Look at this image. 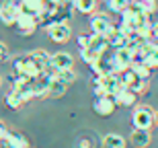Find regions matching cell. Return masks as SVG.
<instances>
[{
    "mask_svg": "<svg viewBox=\"0 0 158 148\" xmlns=\"http://www.w3.org/2000/svg\"><path fill=\"white\" fill-rule=\"evenodd\" d=\"M66 89H68V84H64L62 80H58V78L53 76L52 84H49V91H47V97L49 99H58V97H62L66 93Z\"/></svg>",
    "mask_w": 158,
    "mask_h": 148,
    "instance_id": "17",
    "label": "cell"
},
{
    "mask_svg": "<svg viewBox=\"0 0 158 148\" xmlns=\"http://www.w3.org/2000/svg\"><path fill=\"white\" fill-rule=\"evenodd\" d=\"M15 25H17V29H19V35L29 37V35H33V33H35V29H37V25H39V21H37V17H35V15H31V12L19 11Z\"/></svg>",
    "mask_w": 158,
    "mask_h": 148,
    "instance_id": "3",
    "label": "cell"
},
{
    "mask_svg": "<svg viewBox=\"0 0 158 148\" xmlns=\"http://www.w3.org/2000/svg\"><path fill=\"white\" fill-rule=\"evenodd\" d=\"M74 4V11L76 12H82V15H93L97 11V0H72Z\"/></svg>",
    "mask_w": 158,
    "mask_h": 148,
    "instance_id": "14",
    "label": "cell"
},
{
    "mask_svg": "<svg viewBox=\"0 0 158 148\" xmlns=\"http://www.w3.org/2000/svg\"><path fill=\"white\" fill-rule=\"evenodd\" d=\"M146 64L150 66V68H158V48L154 49L152 53H148V56H146Z\"/></svg>",
    "mask_w": 158,
    "mask_h": 148,
    "instance_id": "24",
    "label": "cell"
},
{
    "mask_svg": "<svg viewBox=\"0 0 158 148\" xmlns=\"http://www.w3.org/2000/svg\"><path fill=\"white\" fill-rule=\"evenodd\" d=\"M109 48H111V45H109L107 35H101V33H93V31H90V41H88V49H90V52L101 56V53H105Z\"/></svg>",
    "mask_w": 158,
    "mask_h": 148,
    "instance_id": "8",
    "label": "cell"
},
{
    "mask_svg": "<svg viewBox=\"0 0 158 148\" xmlns=\"http://www.w3.org/2000/svg\"><path fill=\"white\" fill-rule=\"evenodd\" d=\"M156 15H158V11H156Z\"/></svg>",
    "mask_w": 158,
    "mask_h": 148,
    "instance_id": "33",
    "label": "cell"
},
{
    "mask_svg": "<svg viewBox=\"0 0 158 148\" xmlns=\"http://www.w3.org/2000/svg\"><path fill=\"white\" fill-rule=\"evenodd\" d=\"M88 25H90V31H93V33H101V35H107V33L115 27V25H113V21L107 17L105 12H97V11L90 15Z\"/></svg>",
    "mask_w": 158,
    "mask_h": 148,
    "instance_id": "4",
    "label": "cell"
},
{
    "mask_svg": "<svg viewBox=\"0 0 158 148\" xmlns=\"http://www.w3.org/2000/svg\"><path fill=\"white\" fill-rule=\"evenodd\" d=\"M156 124V115L150 105H140L135 107L134 115H131V125L134 128H142V130H152Z\"/></svg>",
    "mask_w": 158,
    "mask_h": 148,
    "instance_id": "1",
    "label": "cell"
},
{
    "mask_svg": "<svg viewBox=\"0 0 158 148\" xmlns=\"http://www.w3.org/2000/svg\"><path fill=\"white\" fill-rule=\"evenodd\" d=\"M27 58L33 62V64L39 68L41 72L47 68V64H49V53L45 52V49H33V52H29L27 53Z\"/></svg>",
    "mask_w": 158,
    "mask_h": 148,
    "instance_id": "12",
    "label": "cell"
},
{
    "mask_svg": "<svg viewBox=\"0 0 158 148\" xmlns=\"http://www.w3.org/2000/svg\"><path fill=\"white\" fill-rule=\"evenodd\" d=\"M115 107H117V103L109 95L94 97V101H93V111L97 113L99 117H109V115H113V113H115Z\"/></svg>",
    "mask_w": 158,
    "mask_h": 148,
    "instance_id": "5",
    "label": "cell"
},
{
    "mask_svg": "<svg viewBox=\"0 0 158 148\" xmlns=\"http://www.w3.org/2000/svg\"><path fill=\"white\" fill-rule=\"evenodd\" d=\"M129 89L134 91L135 95L140 97V95H144L148 89H150V78H135L134 82L129 84Z\"/></svg>",
    "mask_w": 158,
    "mask_h": 148,
    "instance_id": "20",
    "label": "cell"
},
{
    "mask_svg": "<svg viewBox=\"0 0 158 148\" xmlns=\"http://www.w3.org/2000/svg\"><path fill=\"white\" fill-rule=\"evenodd\" d=\"M47 66L56 72H62V70H68V68L74 66V58L68 52H58V53H52L49 56V64Z\"/></svg>",
    "mask_w": 158,
    "mask_h": 148,
    "instance_id": "6",
    "label": "cell"
},
{
    "mask_svg": "<svg viewBox=\"0 0 158 148\" xmlns=\"http://www.w3.org/2000/svg\"><path fill=\"white\" fill-rule=\"evenodd\" d=\"M101 144H103L105 148H123L125 144H127V140H125L123 136H119V134H107V136H103Z\"/></svg>",
    "mask_w": 158,
    "mask_h": 148,
    "instance_id": "15",
    "label": "cell"
},
{
    "mask_svg": "<svg viewBox=\"0 0 158 148\" xmlns=\"http://www.w3.org/2000/svg\"><path fill=\"white\" fill-rule=\"evenodd\" d=\"M129 142L134 144L135 148H146L152 142V136H150V130H142V128H134V132L129 134Z\"/></svg>",
    "mask_w": 158,
    "mask_h": 148,
    "instance_id": "9",
    "label": "cell"
},
{
    "mask_svg": "<svg viewBox=\"0 0 158 148\" xmlns=\"http://www.w3.org/2000/svg\"><path fill=\"white\" fill-rule=\"evenodd\" d=\"M6 132H8V130H6V124L2 121V119H0V140L6 136Z\"/></svg>",
    "mask_w": 158,
    "mask_h": 148,
    "instance_id": "28",
    "label": "cell"
},
{
    "mask_svg": "<svg viewBox=\"0 0 158 148\" xmlns=\"http://www.w3.org/2000/svg\"><path fill=\"white\" fill-rule=\"evenodd\" d=\"M76 146L90 148V146H93V140H90V138H78V140H76Z\"/></svg>",
    "mask_w": 158,
    "mask_h": 148,
    "instance_id": "27",
    "label": "cell"
},
{
    "mask_svg": "<svg viewBox=\"0 0 158 148\" xmlns=\"http://www.w3.org/2000/svg\"><path fill=\"white\" fill-rule=\"evenodd\" d=\"M0 84H2V78H0Z\"/></svg>",
    "mask_w": 158,
    "mask_h": 148,
    "instance_id": "32",
    "label": "cell"
},
{
    "mask_svg": "<svg viewBox=\"0 0 158 148\" xmlns=\"http://www.w3.org/2000/svg\"><path fill=\"white\" fill-rule=\"evenodd\" d=\"M43 29L47 31V37H49L53 43H66L72 35V29L66 21H52V23L45 25Z\"/></svg>",
    "mask_w": 158,
    "mask_h": 148,
    "instance_id": "2",
    "label": "cell"
},
{
    "mask_svg": "<svg viewBox=\"0 0 158 148\" xmlns=\"http://www.w3.org/2000/svg\"><path fill=\"white\" fill-rule=\"evenodd\" d=\"M56 78H58V80H62L64 84H68V87H70V84L76 80V72H74V68H68V70L56 72Z\"/></svg>",
    "mask_w": 158,
    "mask_h": 148,
    "instance_id": "22",
    "label": "cell"
},
{
    "mask_svg": "<svg viewBox=\"0 0 158 148\" xmlns=\"http://www.w3.org/2000/svg\"><path fill=\"white\" fill-rule=\"evenodd\" d=\"M0 142L4 144L8 148H27L29 146V140L21 134V132H6V136L0 140Z\"/></svg>",
    "mask_w": 158,
    "mask_h": 148,
    "instance_id": "10",
    "label": "cell"
},
{
    "mask_svg": "<svg viewBox=\"0 0 158 148\" xmlns=\"http://www.w3.org/2000/svg\"><path fill=\"white\" fill-rule=\"evenodd\" d=\"M154 115H156V124H158V109H154Z\"/></svg>",
    "mask_w": 158,
    "mask_h": 148,
    "instance_id": "31",
    "label": "cell"
},
{
    "mask_svg": "<svg viewBox=\"0 0 158 148\" xmlns=\"http://www.w3.org/2000/svg\"><path fill=\"white\" fill-rule=\"evenodd\" d=\"M119 78H121V82L125 84V87H129V84L135 80V74L131 72V68H125L123 72H119Z\"/></svg>",
    "mask_w": 158,
    "mask_h": 148,
    "instance_id": "23",
    "label": "cell"
},
{
    "mask_svg": "<svg viewBox=\"0 0 158 148\" xmlns=\"http://www.w3.org/2000/svg\"><path fill=\"white\" fill-rule=\"evenodd\" d=\"M41 6H43V0H23V4H21V11L25 12H31V15H39Z\"/></svg>",
    "mask_w": 158,
    "mask_h": 148,
    "instance_id": "21",
    "label": "cell"
},
{
    "mask_svg": "<svg viewBox=\"0 0 158 148\" xmlns=\"http://www.w3.org/2000/svg\"><path fill=\"white\" fill-rule=\"evenodd\" d=\"M17 15H19V8L12 4V0H4L0 4V23L6 25V27H12L15 21H17Z\"/></svg>",
    "mask_w": 158,
    "mask_h": 148,
    "instance_id": "7",
    "label": "cell"
},
{
    "mask_svg": "<svg viewBox=\"0 0 158 148\" xmlns=\"http://www.w3.org/2000/svg\"><path fill=\"white\" fill-rule=\"evenodd\" d=\"M78 48H88V41H90V33H84V35H78Z\"/></svg>",
    "mask_w": 158,
    "mask_h": 148,
    "instance_id": "26",
    "label": "cell"
},
{
    "mask_svg": "<svg viewBox=\"0 0 158 148\" xmlns=\"http://www.w3.org/2000/svg\"><path fill=\"white\" fill-rule=\"evenodd\" d=\"M113 99H115V103H117V105H121V107H131V105H135L138 95H135V93L129 89V87H123V89L119 91V93L113 97Z\"/></svg>",
    "mask_w": 158,
    "mask_h": 148,
    "instance_id": "11",
    "label": "cell"
},
{
    "mask_svg": "<svg viewBox=\"0 0 158 148\" xmlns=\"http://www.w3.org/2000/svg\"><path fill=\"white\" fill-rule=\"evenodd\" d=\"M129 68H131V72L135 74V78H150V72H152V68H150L146 62H134Z\"/></svg>",
    "mask_w": 158,
    "mask_h": 148,
    "instance_id": "18",
    "label": "cell"
},
{
    "mask_svg": "<svg viewBox=\"0 0 158 148\" xmlns=\"http://www.w3.org/2000/svg\"><path fill=\"white\" fill-rule=\"evenodd\" d=\"M154 37H156V39H158V23L154 25Z\"/></svg>",
    "mask_w": 158,
    "mask_h": 148,
    "instance_id": "29",
    "label": "cell"
},
{
    "mask_svg": "<svg viewBox=\"0 0 158 148\" xmlns=\"http://www.w3.org/2000/svg\"><path fill=\"white\" fill-rule=\"evenodd\" d=\"M97 2H99V0H97Z\"/></svg>",
    "mask_w": 158,
    "mask_h": 148,
    "instance_id": "34",
    "label": "cell"
},
{
    "mask_svg": "<svg viewBox=\"0 0 158 148\" xmlns=\"http://www.w3.org/2000/svg\"><path fill=\"white\" fill-rule=\"evenodd\" d=\"M107 39H109V45H111V48H125L127 41H129V37L123 35L117 27H113V29L107 33Z\"/></svg>",
    "mask_w": 158,
    "mask_h": 148,
    "instance_id": "13",
    "label": "cell"
},
{
    "mask_svg": "<svg viewBox=\"0 0 158 148\" xmlns=\"http://www.w3.org/2000/svg\"><path fill=\"white\" fill-rule=\"evenodd\" d=\"M4 105L8 107V109H12V111H17V109H21V107L25 105V99L21 95H19L17 91L12 89L8 95H6V99H4Z\"/></svg>",
    "mask_w": 158,
    "mask_h": 148,
    "instance_id": "16",
    "label": "cell"
},
{
    "mask_svg": "<svg viewBox=\"0 0 158 148\" xmlns=\"http://www.w3.org/2000/svg\"><path fill=\"white\" fill-rule=\"evenodd\" d=\"M105 2H107V8L111 12H115V15H121L131 4V0H105Z\"/></svg>",
    "mask_w": 158,
    "mask_h": 148,
    "instance_id": "19",
    "label": "cell"
},
{
    "mask_svg": "<svg viewBox=\"0 0 158 148\" xmlns=\"http://www.w3.org/2000/svg\"><path fill=\"white\" fill-rule=\"evenodd\" d=\"M52 2H56V4H62V2H66V0H52Z\"/></svg>",
    "mask_w": 158,
    "mask_h": 148,
    "instance_id": "30",
    "label": "cell"
},
{
    "mask_svg": "<svg viewBox=\"0 0 158 148\" xmlns=\"http://www.w3.org/2000/svg\"><path fill=\"white\" fill-rule=\"evenodd\" d=\"M8 58H10V52H8V45L0 41V62H6Z\"/></svg>",
    "mask_w": 158,
    "mask_h": 148,
    "instance_id": "25",
    "label": "cell"
}]
</instances>
